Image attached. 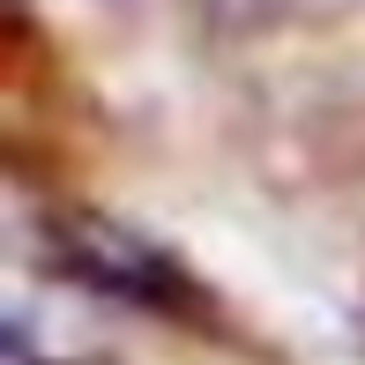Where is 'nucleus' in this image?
<instances>
[{
  "label": "nucleus",
  "mask_w": 365,
  "mask_h": 365,
  "mask_svg": "<svg viewBox=\"0 0 365 365\" xmlns=\"http://www.w3.org/2000/svg\"><path fill=\"white\" fill-rule=\"evenodd\" d=\"M75 246H82V276L90 284H105V291H127V298H149V291H164V261H149L135 239H120V231H105V224H82L75 231Z\"/></svg>",
  "instance_id": "obj_1"
}]
</instances>
